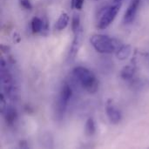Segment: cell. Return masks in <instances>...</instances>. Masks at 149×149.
<instances>
[{
  "label": "cell",
  "instance_id": "ba28073f",
  "mask_svg": "<svg viewBox=\"0 0 149 149\" xmlns=\"http://www.w3.org/2000/svg\"><path fill=\"white\" fill-rule=\"evenodd\" d=\"M81 40H82V28L79 31H78L76 33H74V38H73V40L72 42L70 51L68 53V58L70 60L74 59L76 55L78 54L79 50L80 45H81Z\"/></svg>",
  "mask_w": 149,
  "mask_h": 149
},
{
  "label": "cell",
  "instance_id": "8fae6325",
  "mask_svg": "<svg viewBox=\"0 0 149 149\" xmlns=\"http://www.w3.org/2000/svg\"><path fill=\"white\" fill-rule=\"evenodd\" d=\"M132 52V47L130 45H123L119 47V49L116 51V56L120 60H125L131 55Z\"/></svg>",
  "mask_w": 149,
  "mask_h": 149
},
{
  "label": "cell",
  "instance_id": "9a60e30c",
  "mask_svg": "<svg viewBox=\"0 0 149 149\" xmlns=\"http://www.w3.org/2000/svg\"><path fill=\"white\" fill-rule=\"evenodd\" d=\"M80 29H81V26H80V17H79V15L74 14L73 17H72V30L73 34L76 33Z\"/></svg>",
  "mask_w": 149,
  "mask_h": 149
},
{
  "label": "cell",
  "instance_id": "d6986e66",
  "mask_svg": "<svg viewBox=\"0 0 149 149\" xmlns=\"http://www.w3.org/2000/svg\"><path fill=\"white\" fill-rule=\"evenodd\" d=\"M123 0H113V2L114 3H121Z\"/></svg>",
  "mask_w": 149,
  "mask_h": 149
},
{
  "label": "cell",
  "instance_id": "7c38bea8",
  "mask_svg": "<svg viewBox=\"0 0 149 149\" xmlns=\"http://www.w3.org/2000/svg\"><path fill=\"white\" fill-rule=\"evenodd\" d=\"M69 20L70 17L68 16V14L66 12H62L59 16V17L58 18L56 24H55V28L58 31H63L64 29H65L69 24Z\"/></svg>",
  "mask_w": 149,
  "mask_h": 149
},
{
  "label": "cell",
  "instance_id": "8992f818",
  "mask_svg": "<svg viewBox=\"0 0 149 149\" xmlns=\"http://www.w3.org/2000/svg\"><path fill=\"white\" fill-rule=\"evenodd\" d=\"M106 114L112 124L117 125L120 122L122 115L120 111L113 105L112 100H108L106 105Z\"/></svg>",
  "mask_w": 149,
  "mask_h": 149
},
{
  "label": "cell",
  "instance_id": "7a4b0ae2",
  "mask_svg": "<svg viewBox=\"0 0 149 149\" xmlns=\"http://www.w3.org/2000/svg\"><path fill=\"white\" fill-rule=\"evenodd\" d=\"M90 43L98 52L103 54L116 52L120 46L119 40L103 34L93 35L90 38Z\"/></svg>",
  "mask_w": 149,
  "mask_h": 149
},
{
  "label": "cell",
  "instance_id": "9c48e42d",
  "mask_svg": "<svg viewBox=\"0 0 149 149\" xmlns=\"http://www.w3.org/2000/svg\"><path fill=\"white\" fill-rule=\"evenodd\" d=\"M3 117L7 126L12 127L17 120V112L16 108H14L12 106L7 107L5 112L3 113Z\"/></svg>",
  "mask_w": 149,
  "mask_h": 149
},
{
  "label": "cell",
  "instance_id": "30bf717a",
  "mask_svg": "<svg viewBox=\"0 0 149 149\" xmlns=\"http://www.w3.org/2000/svg\"><path fill=\"white\" fill-rule=\"evenodd\" d=\"M136 71V65L134 63H131L127 65H126L120 72V77L124 80H130L134 78V73Z\"/></svg>",
  "mask_w": 149,
  "mask_h": 149
},
{
  "label": "cell",
  "instance_id": "2e32d148",
  "mask_svg": "<svg viewBox=\"0 0 149 149\" xmlns=\"http://www.w3.org/2000/svg\"><path fill=\"white\" fill-rule=\"evenodd\" d=\"M7 107L8 106H7V103H6L4 95L2 93V94H0V111H1V113L3 114V113L5 112Z\"/></svg>",
  "mask_w": 149,
  "mask_h": 149
},
{
  "label": "cell",
  "instance_id": "ac0fdd59",
  "mask_svg": "<svg viewBox=\"0 0 149 149\" xmlns=\"http://www.w3.org/2000/svg\"><path fill=\"white\" fill-rule=\"evenodd\" d=\"M20 4L25 10H31L32 9V4H31L30 0H20Z\"/></svg>",
  "mask_w": 149,
  "mask_h": 149
},
{
  "label": "cell",
  "instance_id": "ffe728a7",
  "mask_svg": "<svg viewBox=\"0 0 149 149\" xmlns=\"http://www.w3.org/2000/svg\"><path fill=\"white\" fill-rule=\"evenodd\" d=\"M94 1H100V0H94Z\"/></svg>",
  "mask_w": 149,
  "mask_h": 149
},
{
  "label": "cell",
  "instance_id": "52a82bcc",
  "mask_svg": "<svg viewBox=\"0 0 149 149\" xmlns=\"http://www.w3.org/2000/svg\"><path fill=\"white\" fill-rule=\"evenodd\" d=\"M140 4H141V0H132L131 1V3H129L128 7L125 12V15H124L123 20H124L125 24H131L134 20Z\"/></svg>",
  "mask_w": 149,
  "mask_h": 149
},
{
  "label": "cell",
  "instance_id": "3957f363",
  "mask_svg": "<svg viewBox=\"0 0 149 149\" xmlns=\"http://www.w3.org/2000/svg\"><path fill=\"white\" fill-rule=\"evenodd\" d=\"M1 86L4 94L11 100H15L17 98V89L15 85L14 79L10 70L7 67L5 60L1 58Z\"/></svg>",
  "mask_w": 149,
  "mask_h": 149
},
{
  "label": "cell",
  "instance_id": "4fadbf2b",
  "mask_svg": "<svg viewBox=\"0 0 149 149\" xmlns=\"http://www.w3.org/2000/svg\"><path fill=\"white\" fill-rule=\"evenodd\" d=\"M44 20H42L41 18L35 17L32 18L31 22V31L33 33H38L40 31H42L44 30Z\"/></svg>",
  "mask_w": 149,
  "mask_h": 149
},
{
  "label": "cell",
  "instance_id": "5bb4252c",
  "mask_svg": "<svg viewBox=\"0 0 149 149\" xmlns=\"http://www.w3.org/2000/svg\"><path fill=\"white\" fill-rule=\"evenodd\" d=\"M96 132V124L93 118L87 119L85 125V133L87 136H92Z\"/></svg>",
  "mask_w": 149,
  "mask_h": 149
},
{
  "label": "cell",
  "instance_id": "e0dca14e",
  "mask_svg": "<svg viewBox=\"0 0 149 149\" xmlns=\"http://www.w3.org/2000/svg\"><path fill=\"white\" fill-rule=\"evenodd\" d=\"M71 1H72V7L78 10H80L82 9L85 2V0H71Z\"/></svg>",
  "mask_w": 149,
  "mask_h": 149
},
{
  "label": "cell",
  "instance_id": "6da1fadb",
  "mask_svg": "<svg viewBox=\"0 0 149 149\" xmlns=\"http://www.w3.org/2000/svg\"><path fill=\"white\" fill-rule=\"evenodd\" d=\"M72 75L81 87L89 93H95L99 89V81L95 74L86 67L76 66L72 70Z\"/></svg>",
  "mask_w": 149,
  "mask_h": 149
},
{
  "label": "cell",
  "instance_id": "277c9868",
  "mask_svg": "<svg viewBox=\"0 0 149 149\" xmlns=\"http://www.w3.org/2000/svg\"><path fill=\"white\" fill-rule=\"evenodd\" d=\"M72 97V89L69 84L65 83L60 89L56 104V116L58 120H62L66 112L67 107Z\"/></svg>",
  "mask_w": 149,
  "mask_h": 149
},
{
  "label": "cell",
  "instance_id": "5b68a950",
  "mask_svg": "<svg viewBox=\"0 0 149 149\" xmlns=\"http://www.w3.org/2000/svg\"><path fill=\"white\" fill-rule=\"evenodd\" d=\"M121 7V3H114L113 5L108 6L107 8H105L98 19V28L100 30H104L106 28H107L115 19L117 14L119 13Z\"/></svg>",
  "mask_w": 149,
  "mask_h": 149
}]
</instances>
